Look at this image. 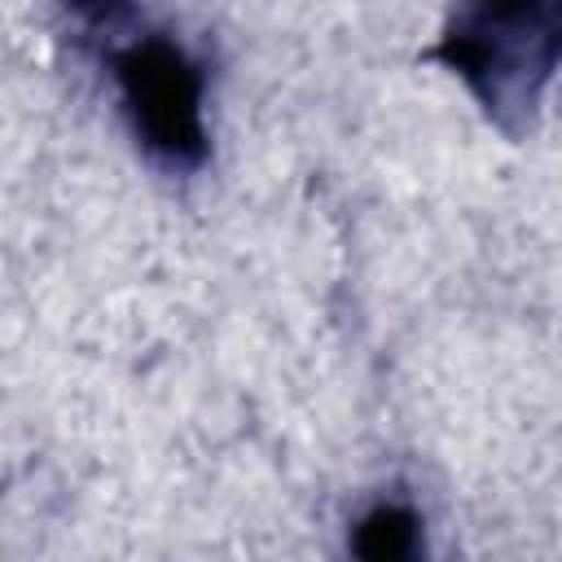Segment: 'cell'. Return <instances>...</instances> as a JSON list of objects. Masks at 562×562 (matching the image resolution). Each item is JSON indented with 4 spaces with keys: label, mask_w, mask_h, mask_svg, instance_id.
Wrapping results in <instances>:
<instances>
[{
    "label": "cell",
    "mask_w": 562,
    "mask_h": 562,
    "mask_svg": "<svg viewBox=\"0 0 562 562\" xmlns=\"http://www.w3.org/2000/svg\"><path fill=\"white\" fill-rule=\"evenodd\" d=\"M413 540H417V518L404 514V509H395V505L373 509L360 522V531H356V549L364 558H400V553L413 549Z\"/></svg>",
    "instance_id": "obj_3"
},
{
    "label": "cell",
    "mask_w": 562,
    "mask_h": 562,
    "mask_svg": "<svg viewBox=\"0 0 562 562\" xmlns=\"http://www.w3.org/2000/svg\"><path fill=\"white\" fill-rule=\"evenodd\" d=\"M119 83L136 114V132L167 158L202 154V119H198V70L167 40H145L119 53Z\"/></svg>",
    "instance_id": "obj_2"
},
{
    "label": "cell",
    "mask_w": 562,
    "mask_h": 562,
    "mask_svg": "<svg viewBox=\"0 0 562 562\" xmlns=\"http://www.w3.org/2000/svg\"><path fill=\"white\" fill-rule=\"evenodd\" d=\"M553 40L558 0H461L439 53L492 110H505L536 101L553 66Z\"/></svg>",
    "instance_id": "obj_1"
}]
</instances>
